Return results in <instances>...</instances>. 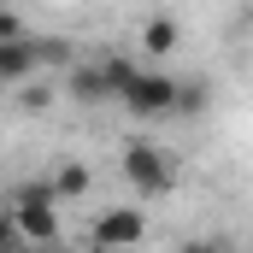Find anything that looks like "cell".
Returning a JSON list of instances; mask_svg holds the SVG:
<instances>
[{
    "mask_svg": "<svg viewBox=\"0 0 253 253\" xmlns=\"http://www.w3.org/2000/svg\"><path fill=\"white\" fill-rule=\"evenodd\" d=\"M12 224H18V242L47 248V242L59 236V200H53V189H18V200H12Z\"/></svg>",
    "mask_w": 253,
    "mask_h": 253,
    "instance_id": "6da1fadb",
    "label": "cell"
},
{
    "mask_svg": "<svg viewBox=\"0 0 253 253\" xmlns=\"http://www.w3.org/2000/svg\"><path fill=\"white\" fill-rule=\"evenodd\" d=\"M65 47L59 42H42V36H12V42H0V83H24L30 71H42L47 59H59Z\"/></svg>",
    "mask_w": 253,
    "mask_h": 253,
    "instance_id": "7a4b0ae2",
    "label": "cell"
},
{
    "mask_svg": "<svg viewBox=\"0 0 253 253\" xmlns=\"http://www.w3.org/2000/svg\"><path fill=\"white\" fill-rule=\"evenodd\" d=\"M124 177L135 183L141 200H153V194L171 189V165H165V153H159V147H129V153H124Z\"/></svg>",
    "mask_w": 253,
    "mask_h": 253,
    "instance_id": "3957f363",
    "label": "cell"
},
{
    "mask_svg": "<svg viewBox=\"0 0 253 253\" xmlns=\"http://www.w3.org/2000/svg\"><path fill=\"white\" fill-rule=\"evenodd\" d=\"M141 236H147V218H141L135 206H124V212H100V224H94V242H100V248H112V253L135 248Z\"/></svg>",
    "mask_w": 253,
    "mask_h": 253,
    "instance_id": "277c9868",
    "label": "cell"
},
{
    "mask_svg": "<svg viewBox=\"0 0 253 253\" xmlns=\"http://www.w3.org/2000/svg\"><path fill=\"white\" fill-rule=\"evenodd\" d=\"M141 47H147L153 59H159V53H171V47H177V24H171V18H153V24L141 30Z\"/></svg>",
    "mask_w": 253,
    "mask_h": 253,
    "instance_id": "5b68a950",
    "label": "cell"
},
{
    "mask_svg": "<svg viewBox=\"0 0 253 253\" xmlns=\"http://www.w3.org/2000/svg\"><path fill=\"white\" fill-rule=\"evenodd\" d=\"M83 189H88V171H83V165H65L59 177H53V200H59V206L71 194H83Z\"/></svg>",
    "mask_w": 253,
    "mask_h": 253,
    "instance_id": "8992f818",
    "label": "cell"
},
{
    "mask_svg": "<svg viewBox=\"0 0 253 253\" xmlns=\"http://www.w3.org/2000/svg\"><path fill=\"white\" fill-rule=\"evenodd\" d=\"M183 253H230V242H189Z\"/></svg>",
    "mask_w": 253,
    "mask_h": 253,
    "instance_id": "52a82bcc",
    "label": "cell"
},
{
    "mask_svg": "<svg viewBox=\"0 0 253 253\" xmlns=\"http://www.w3.org/2000/svg\"><path fill=\"white\" fill-rule=\"evenodd\" d=\"M0 253H18V248H0Z\"/></svg>",
    "mask_w": 253,
    "mask_h": 253,
    "instance_id": "ba28073f",
    "label": "cell"
}]
</instances>
